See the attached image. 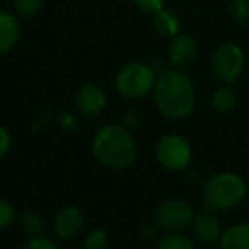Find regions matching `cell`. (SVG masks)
Here are the masks:
<instances>
[{"mask_svg": "<svg viewBox=\"0 0 249 249\" xmlns=\"http://www.w3.org/2000/svg\"><path fill=\"white\" fill-rule=\"evenodd\" d=\"M153 102L161 115L170 121L190 117L197 105V92L190 76L178 70H166L158 75L153 89Z\"/></svg>", "mask_w": 249, "mask_h": 249, "instance_id": "obj_1", "label": "cell"}, {"mask_svg": "<svg viewBox=\"0 0 249 249\" xmlns=\"http://www.w3.org/2000/svg\"><path fill=\"white\" fill-rule=\"evenodd\" d=\"M92 153L104 168L121 171L136 161L138 142L122 124H105L93 136Z\"/></svg>", "mask_w": 249, "mask_h": 249, "instance_id": "obj_2", "label": "cell"}, {"mask_svg": "<svg viewBox=\"0 0 249 249\" xmlns=\"http://www.w3.org/2000/svg\"><path fill=\"white\" fill-rule=\"evenodd\" d=\"M248 197V183L234 171H219L207 178L200 190L203 209L212 212H227L239 207Z\"/></svg>", "mask_w": 249, "mask_h": 249, "instance_id": "obj_3", "label": "cell"}, {"mask_svg": "<svg viewBox=\"0 0 249 249\" xmlns=\"http://www.w3.org/2000/svg\"><path fill=\"white\" fill-rule=\"evenodd\" d=\"M156 73L149 65L132 61L121 66L114 78V89L125 100H142L153 93Z\"/></svg>", "mask_w": 249, "mask_h": 249, "instance_id": "obj_4", "label": "cell"}, {"mask_svg": "<svg viewBox=\"0 0 249 249\" xmlns=\"http://www.w3.org/2000/svg\"><path fill=\"white\" fill-rule=\"evenodd\" d=\"M154 156L163 170L170 173H180L190 168L194 149L185 136L178 132H168L158 139Z\"/></svg>", "mask_w": 249, "mask_h": 249, "instance_id": "obj_5", "label": "cell"}, {"mask_svg": "<svg viewBox=\"0 0 249 249\" xmlns=\"http://www.w3.org/2000/svg\"><path fill=\"white\" fill-rule=\"evenodd\" d=\"M195 210L185 198H166L156 205L153 212V220L161 229V232H183L195 219Z\"/></svg>", "mask_w": 249, "mask_h": 249, "instance_id": "obj_6", "label": "cell"}, {"mask_svg": "<svg viewBox=\"0 0 249 249\" xmlns=\"http://www.w3.org/2000/svg\"><path fill=\"white\" fill-rule=\"evenodd\" d=\"M246 68L244 50L236 43H224L213 51L212 73L219 82L234 83L243 76Z\"/></svg>", "mask_w": 249, "mask_h": 249, "instance_id": "obj_7", "label": "cell"}, {"mask_svg": "<svg viewBox=\"0 0 249 249\" xmlns=\"http://www.w3.org/2000/svg\"><path fill=\"white\" fill-rule=\"evenodd\" d=\"M222 232V220L217 212L203 209L195 213V219L192 222V236L197 243L205 244V246L219 244Z\"/></svg>", "mask_w": 249, "mask_h": 249, "instance_id": "obj_8", "label": "cell"}, {"mask_svg": "<svg viewBox=\"0 0 249 249\" xmlns=\"http://www.w3.org/2000/svg\"><path fill=\"white\" fill-rule=\"evenodd\" d=\"M85 226V212L78 205H66L53 220V234L59 241H70L82 232Z\"/></svg>", "mask_w": 249, "mask_h": 249, "instance_id": "obj_9", "label": "cell"}, {"mask_svg": "<svg viewBox=\"0 0 249 249\" xmlns=\"http://www.w3.org/2000/svg\"><path fill=\"white\" fill-rule=\"evenodd\" d=\"M76 108L83 117L95 119L104 112L107 105V95L99 83L87 82L76 92Z\"/></svg>", "mask_w": 249, "mask_h": 249, "instance_id": "obj_10", "label": "cell"}, {"mask_svg": "<svg viewBox=\"0 0 249 249\" xmlns=\"http://www.w3.org/2000/svg\"><path fill=\"white\" fill-rule=\"evenodd\" d=\"M198 54V43L190 34H178L168 46V59L175 68H187Z\"/></svg>", "mask_w": 249, "mask_h": 249, "instance_id": "obj_11", "label": "cell"}, {"mask_svg": "<svg viewBox=\"0 0 249 249\" xmlns=\"http://www.w3.org/2000/svg\"><path fill=\"white\" fill-rule=\"evenodd\" d=\"M20 20L17 16L7 12V10H0V56L14 50L20 39Z\"/></svg>", "mask_w": 249, "mask_h": 249, "instance_id": "obj_12", "label": "cell"}, {"mask_svg": "<svg viewBox=\"0 0 249 249\" xmlns=\"http://www.w3.org/2000/svg\"><path fill=\"white\" fill-rule=\"evenodd\" d=\"M151 24H153V29L161 37H168V39H173L175 36H178L181 29V20L178 14L168 7H163L161 10L154 12Z\"/></svg>", "mask_w": 249, "mask_h": 249, "instance_id": "obj_13", "label": "cell"}, {"mask_svg": "<svg viewBox=\"0 0 249 249\" xmlns=\"http://www.w3.org/2000/svg\"><path fill=\"white\" fill-rule=\"evenodd\" d=\"M219 249H249V222H237L224 229Z\"/></svg>", "mask_w": 249, "mask_h": 249, "instance_id": "obj_14", "label": "cell"}, {"mask_svg": "<svg viewBox=\"0 0 249 249\" xmlns=\"http://www.w3.org/2000/svg\"><path fill=\"white\" fill-rule=\"evenodd\" d=\"M210 107L215 114L227 115L234 112L237 107V93L229 83H224L219 89L213 90L212 97H210Z\"/></svg>", "mask_w": 249, "mask_h": 249, "instance_id": "obj_15", "label": "cell"}, {"mask_svg": "<svg viewBox=\"0 0 249 249\" xmlns=\"http://www.w3.org/2000/svg\"><path fill=\"white\" fill-rule=\"evenodd\" d=\"M17 226L24 236L36 237L43 234L46 222H44V217L36 210H24L17 215Z\"/></svg>", "mask_w": 249, "mask_h": 249, "instance_id": "obj_16", "label": "cell"}, {"mask_svg": "<svg viewBox=\"0 0 249 249\" xmlns=\"http://www.w3.org/2000/svg\"><path fill=\"white\" fill-rule=\"evenodd\" d=\"M156 249H197L195 239L183 232H163L156 241Z\"/></svg>", "mask_w": 249, "mask_h": 249, "instance_id": "obj_17", "label": "cell"}, {"mask_svg": "<svg viewBox=\"0 0 249 249\" xmlns=\"http://www.w3.org/2000/svg\"><path fill=\"white\" fill-rule=\"evenodd\" d=\"M227 16L234 24L249 22V0H229Z\"/></svg>", "mask_w": 249, "mask_h": 249, "instance_id": "obj_18", "label": "cell"}, {"mask_svg": "<svg viewBox=\"0 0 249 249\" xmlns=\"http://www.w3.org/2000/svg\"><path fill=\"white\" fill-rule=\"evenodd\" d=\"M108 246H110V237H108L107 231L99 229V227L89 231L83 239L85 249H108Z\"/></svg>", "mask_w": 249, "mask_h": 249, "instance_id": "obj_19", "label": "cell"}, {"mask_svg": "<svg viewBox=\"0 0 249 249\" xmlns=\"http://www.w3.org/2000/svg\"><path fill=\"white\" fill-rule=\"evenodd\" d=\"M46 0H14V9L20 17H34L43 10Z\"/></svg>", "mask_w": 249, "mask_h": 249, "instance_id": "obj_20", "label": "cell"}, {"mask_svg": "<svg viewBox=\"0 0 249 249\" xmlns=\"http://www.w3.org/2000/svg\"><path fill=\"white\" fill-rule=\"evenodd\" d=\"M16 220H17L16 207H14L7 198L0 197V232L9 229Z\"/></svg>", "mask_w": 249, "mask_h": 249, "instance_id": "obj_21", "label": "cell"}, {"mask_svg": "<svg viewBox=\"0 0 249 249\" xmlns=\"http://www.w3.org/2000/svg\"><path fill=\"white\" fill-rule=\"evenodd\" d=\"M22 249H59V246L54 239L41 234V236H36V237H29L27 243L22 246Z\"/></svg>", "mask_w": 249, "mask_h": 249, "instance_id": "obj_22", "label": "cell"}, {"mask_svg": "<svg viewBox=\"0 0 249 249\" xmlns=\"http://www.w3.org/2000/svg\"><path fill=\"white\" fill-rule=\"evenodd\" d=\"M132 2L141 12L151 14V16L154 12H158V10H161L163 7H166V0H132Z\"/></svg>", "mask_w": 249, "mask_h": 249, "instance_id": "obj_23", "label": "cell"}, {"mask_svg": "<svg viewBox=\"0 0 249 249\" xmlns=\"http://www.w3.org/2000/svg\"><path fill=\"white\" fill-rule=\"evenodd\" d=\"M160 232H161V229L156 226V222L151 220V222H146L141 226V229H139V237H141L142 241H146V243H149V241H158L160 239V237H158Z\"/></svg>", "mask_w": 249, "mask_h": 249, "instance_id": "obj_24", "label": "cell"}, {"mask_svg": "<svg viewBox=\"0 0 249 249\" xmlns=\"http://www.w3.org/2000/svg\"><path fill=\"white\" fill-rule=\"evenodd\" d=\"M121 124L124 125V127H127L129 131H134V129H138L139 125L142 124V115L139 114L136 108H131V110H127L124 114Z\"/></svg>", "mask_w": 249, "mask_h": 249, "instance_id": "obj_25", "label": "cell"}, {"mask_svg": "<svg viewBox=\"0 0 249 249\" xmlns=\"http://www.w3.org/2000/svg\"><path fill=\"white\" fill-rule=\"evenodd\" d=\"M10 149H12V136H10L9 129L0 125V161L7 158Z\"/></svg>", "mask_w": 249, "mask_h": 249, "instance_id": "obj_26", "label": "cell"}, {"mask_svg": "<svg viewBox=\"0 0 249 249\" xmlns=\"http://www.w3.org/2000/svg\"><path fill=\"white\" fill-rule=\"evenodd\" d=\"M61 124L68 129H73L75 127V119H73V115L65 114V115H61Z\"/></svg>", "mask_w": 249, "mask_h": 249, "instance_id": "obj_27", "label": "cell"}, {"mask_svg": "<svg viewBox=\"0 0 249 249\" xmlns=\"http://www.w3.org/2000/svg\"><path fill=\"white\" fill-rule=\"evenodd\" d=\"M71 249H85V248H71Z\"/></svg>", "mask_w": 249, "mask_h": 249, "instance_id": "obj_28", "label": "cell"}]
</instances>
